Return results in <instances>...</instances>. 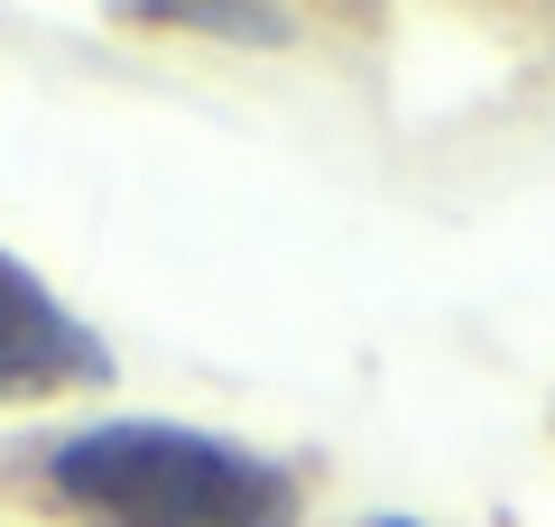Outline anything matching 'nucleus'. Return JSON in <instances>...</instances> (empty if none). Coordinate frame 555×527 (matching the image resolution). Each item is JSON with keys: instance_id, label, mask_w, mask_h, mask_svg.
Masks as SVG:
<instances>
[{"instance_id": "f03ea898", "label": "nucleus", "mask_w": 555, "mask_h": 527, "mask_svg": "<svg viewBox=\"0 0 555 527\" xmlns=\"http://www.w3.org/2000/svg\"><path fill=\"white\" fill-rule=\"evenodd\" d=\"M102 380H112L102 333L83 324L28 259L0 250V408L65 398V389H102Z\"/></svg>"}, {"instance_id": "f257e3e1", "label": "nucleus", "mask_w": 555, "mask_h": 527, "mask_svg": "<svg viewBox=\"0 0 555 527\" xmlns=\"http://www.w3.org/2000/svg\"><path fill=\"white\" fill-rule=\"evenodd\" d=\"M47 490L75 527H306L278 463L158 416H102L65 435Z\"/></svg>"}, {"instance_id": "7ed1b4c3", "label": "nucleus", "mask_w": 555, "mask_h": 527, "mask_svg": "<svg viewBox=\"0 0 555 527\" xmlns=\"http://www.w3.org/2000/svg\"><path fill=\"white\" fill-rule=\"evenodd\" d=\"M130 20L204 28V38H250V47H278V38H287V10H232V0H139Z\"/></svg>"}, {"instance_id": "20e7f679", "label": "nucleus", "mask_w": 555, "mask_h": 527, "mask_svg": "<svg viewBox=\"0 0 555 527\" xmlns=\"http://www.w3.org/2000/svg\"><path fill=\"white\" fill-rule=\"evenodd\" d=\"M389 527H408V518H389Z\"/></svg>"}]
</instances>
